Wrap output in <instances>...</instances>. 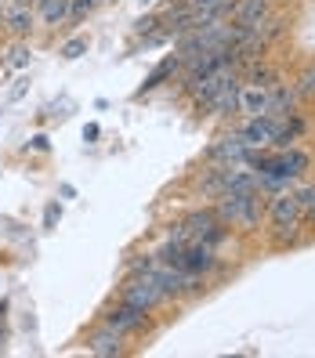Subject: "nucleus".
<instances>
[{
  "mask_svg": "<svg viewBox=\"0 0 315 358\" xmlns=\"http://www.w3.org/2000/svg\"><path fill=\"white\" fill-rule=\"evenodd\" d=\"M214 210H218L221 224L258 228V221H261V210H265V203H261V196H258V192H228V196H221V203H218Z\"/></svg>",
  "mask_w": 315,
  "mask_h": 358,
  "instance_id": "1",
  "label": "nucleus"
},
{
  "mask_svg": "<svg viewBox=\"0 0 315 358\" xmlns=\"http://www.w3.org/2000/svg\"><path fill=\"white\" fill-rule=\"evenodd\" d=\"M123 301L134 304V308H141V311H153V308L163 301V289H160V282H156L153 271H145V275H134L127 286H123Z\"/></svg>",
  "mask_w": 315,
  "mask_h": 358,
  "instance_id": "2",
  "label": "nucleus"
},
{
  "mask_svg": "<svg viewBox=\"0 0 315 358\" xmlns=\"http://www.w3.org/2000/svg\"><path fill=\"white\" fill-rule=\"evenodd\" d=\"M214 264H218V257H214V246L203 243V239H196V243H185V250H181V261H178V268H181V271H192V275H203V271H210Z\"/></svg>",
  "mask_w": 315,
  "mask_h": 358,
  "instance_id": "3",
  "label": "nucleus"
},
{
  "mask_svg": "<svg viewBox=\"0 0 315 358\" xmlns=\"http://www.w3.org/2000/svg\"><path fill=\"white\" fill-rule=\"evenodd\" d=\"M268 217H272V224H276V228L301 224V199H298V192L283 188V192L268 203Z\"/></svg>",
  "mask_w": 315,
  "mask_h": 358,
  "instance_id": "4",
  "label": "nucleus"
},
{
  "mask_svg": "<svg viewBox=\"0 0 315 358\" xmlns=\"http://www.w3.org/2000/svg\"><path fill=\"white\" fill-rule=\"evenodd\" d=\"M276 127H279V120L276 116H254L246 123V127L239 131V138L246 141V149H265V145H272V134H276Z\"/></svg>",
  "mask_w": 315,
  "mask_h": 358,
  "instance_id": "5",
  "label": "nucleus"
},
{
  "mask_svg": "<svg viewBox=\"0 0 315 358\" xmlns=\"http://www.w3.org/2000/svg\"><path fill=\"white\" fill-rule=\"evenodd\" d=\"M105 326L116 329V333H123V336H127V333H138V329L145 326V311L123 301L120 308H113L109 315H105Z\"/></svg>",
  "mask_w": 315,
  "mask_h": 358,
  "instance_id": "6",
  "label": "nucleus"
},
{
  "mask_svg": "<svg viewBox=\"0 0 315 358\" xmlns=\"http://www.w3.org/2000/svg\"><path fill=\"white\" fill-rule=\"evenodd\" d=\"M221 224V217H218V210H196L192 217H188L185 224H181V239L185 243H196V239H206L210 231H214Z\"/></svg>",
  "mask_w": 315,
  "mask_h": 358,
  "instance_id": "7",
  "label": "nucleus"
},
{
  "mask_svg": "<svg viewBox=\"0 0 315 358\" xmlns=\"http://www.w3.org/2000/svg\"><path fill=\"white\" fill-rule=\"evenodd\" d=\"M239 91H243V87H239V80L232 76L214 98L206 101V109L214 113V116H232V113H239Z\"/></svg>",
  "mask_w": 315,
  "mask_h": 358,
  "instance_id": "8",
  "label": "nucleus"
},
{
  "mask_svg": "<svg viewBox=\"0 0 315 358\" xmlns=\"http://www.w3.org/2000/svg\"><path fill=\"white\" fill-rule=\"evenodd\" d=\"M243 152H246V141L239 134H228L218 145H210V159L214 163H243Z\"/></svg>",
  "mask_w": 315,
  "mask_h": 358,
  "instance_id": "9",
  "label": "nucleus"
},
{
  "mask_svg": "<svg viewBox=\"0 0 315 358\" xmlns=\"http://www.w3.org/2000/svg\"><path fill=\"white\" fill-rule=\"evenodd\" d=\"M88 348H91V355H105V358L123 355V333H116V329L105 326L102 333H94L91 341H88Z\"/></svg>",
  "mask_w": 315,
  "mask_h": 358,
  "instance_id": "10",
  "label": "nucleus"
},
{
  "mask_svg": "<svg viewBox=\"0 0 315 358\" xmlns=\"http://www.w3.org/2000/svg\"><path fill=\"white\" fill-rule=\"evenodd\" d=\"M268 98H272V91L254 87V83H250L246 91H239V109L250 113V116H265L268 113Z\"/></svg>",
  "mask_w": 315,
  "mask_h": 358,
  "instance_id": "11",
  "label": "nucleus"
},
{
  "mask_svg": "<svg viewBox=\"0 0 315 358\" xmlns=\"http://www.w3.org/2000/svg\"><path fill=\"white\" fill-rule=\"evenodd\" d=\"M8 26H11V33L26 36L33 29V11L26 4H8Z\"/></svg>",
  "mask_w": 315,
  "mask_h": 358,
  "instance_id": "12",
  "label": "nucleus"
},
{
  "mask_svg": "<svg viewBox=\"0 0 315 358\" xmlns=\"http://www.w3.org/2000/svg\"><path fill=\"white\" fill-rule=\"evenodd\" d=\"M40 15L44 26H62L69 18V0H40Z\"/></svg>",
  "mask_w": 315,
  "mask_h": 358,
  "instance_id": "13",
  "label": "nucleus"
},
{
  "mask_svg": "<svg viewBox=\"0 0 315 358\" xmlns=\"http://www.w3.org/2000/svg\"><path fill=\"white\" fill-rule=\"evenodd\" d=\"M293 101H298V94H293V91H286V87H272L268 116H286V113H293Z\"/></svg>",
  "mask_w": 315,
  "mask_h": 358,
  "instance_id": "14",
  "label": "nucleus"
},
{
  "mask_svg": "<svg viewBox=\"0 0 315 358\" xmlns=\"http://www.w3.org/2000/svg\"><path fill=\"white\" fill-rule=\"evenodd\" d=\"M88 48H91V44H88V36H73L69 44H62V51H58V55L66 58V62H76L80 55H88Z\"/></svg>",
  "mask_w": 315,
  "mask_h": 358,
  "instance_id": "15",
  "label": "nucleus"
},
{
  "mask_svg": "<svg viewBox=\"0 0 315 358\" xmlns=\"http://www.w3.org/2000/svg\"><path fill=\"white\" fill-rule=\"evenodd\" d=\"M174 66H178V62H174V58H167V62H163V66H160V69H156V73H153L149 80H145V91H153V87H160V83H163L167 76H171V73H174Z\"/></svg>",
  "mask_w": 315,
  "mask_h": 358,
  "instance_id": "16",
  "label": "nucleus"
},
{
  "mask_svg": "<svg viewBox=\"0 0 315 358\" xmlns=\"http://www.w3.org/2000/svg\"><path fill=\"white\" fill-rule=\"evenodd\" d=\"M94 4H98V0H69V18H73V22H83Z\"/></svg>",
  "mask_w": 315,
  "mask_h": 358,
  "instance_id": "17",
  "label": "nucleus"
},
{
  "mask_svg": "<svg viewBox=\"0 0 315 358\" xmlns=\"http://www.w3.org/2000/svg\"><path fill=\"white\" fill-rule=\"evenodd\" d=\"M250 83H254V87H265V91L279 87V83H276V73H272V69H254V80H250Z\"/></svg>",
  "mask_w": 315,
  "mask_h": 358,
  "instance_id": "18",
  "label": "nucleus"
},
{
  "mask_svg": "<svg viewBox=\"0 0 315 358\" xmlns=\"http://www.w3.org/2000/svg\"><path fill=\"white\" fill-rule=\"evenodd\" d=\"M298 94H304V98H315V69H308V73L301 76V87H298Z\"/></svg>",
  "mask_w": 315,
  "mask_h": 358,
  "instance_id": "19",
  "label": "nucleus"
},
{
  "mask_svg": "<svg viewBox=\"0 0 315 358\" xmlns=\"http://www.w3.org/2000/svg\"><path fill=\"white\" fill-rule=\"evenodd\" d=\"M62 221V206L58 203H48V210H44V228H55Z\"/></svg>",
  "mask_w": 315,
  "mask_h": 358,
  "instance_id": "20",
  "label": "nucleus"
},
{
  "mask_svg": "<svg viewBox=\"0 0 315 358\" xmlns=\"http://www.w3.org/2000/svg\"><path fill=\"white\" fill-rule=\"evenodd\" d=\"M26 62H29V51L26 48H15L11 51V66H26Z\"/></svg>",
  "mask_w": 315,
  "mask_h": 358,
  "instance_id": "21",
  "label": "nucleus"
},
{
  "mask_svg": "<svg viewBox=\"0 0 315 358\" xmlns=\"http://www.w3.org/2000/svg\"><path fill=\"white\" fill-rule=\"evenodd\" d=\"M33 149H36V152H48V149H51L48 134H36V138H33Z\"/></svg>",
  "mask_w": 315,
  "mask_h": 358,
  "instance_id": "22",
  "label": "nucleus"
},
{
  "mask_svg": "<svg viewBox=\"0 0 315 358\" xmlns=\"http://www.w3.org/2000/svg\"><path fill=\"white\" fill-rule=\"evenodd\" d=\"M214 4H221V0H188V8H192V11H203V8H214Z\"/></svg>",
  "mask_w": 315,
  "mask_h": 358,
  "instance_id": "23",
  "label": "nucleus"
},
{
  "mask_svg": "<svg viewBox=\"0 0 315 358\" xmlns=\"http://www.w3.org/2000/svg\"><path fill=\"white\" fill-rule=\"evenodd\" d=\"M156 29V18H141L138 22V33H153Z\"/></svg>",
  "mask_w": 315,
  "mask_h": 358,
  "instance_id": "24",
  "label": "nucleus"
},
{
  "mask_svg": "<svg viewBox=\"0 0 315 358\" xmlns=\"http://www.w3.org/2000/svg\"><path fill=\"white\" fill-rule=\"evenodd\" d=\"M4 4H15V0H4Z\"/></svg>",
  "mask_w": 315,
  "mask_h": 358,
  "instance_id": "25",
  "label": "nucleus"
}]
</instances>
